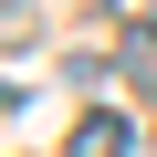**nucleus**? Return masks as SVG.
<instances>
[{
  "label": "nucleus",
  "mask_w": 157,
  "mask_h": 157,
  "mask_svg": "<svg viewBox=\"0 0 157 157\" xmlns=\"http://www.w3.org/2000/svg\"><path fill=\"white\" fill-rule=\"evenodd\" d=\"M115 63H126L136 94H157V21H126V52H115Z\"/></svg>",
  "instance_id": "obj_1"
},
{
  "label": "nucleus",
  "mask_w": 157,
  "mask_h": 157,
  "mask_svg": "<svg viewBox=\"0 0 157 157\" xmlns=\"http://www.w3.org/2000/svg\"><path fill=\"white\" fill-rule=\"evenodd\" d=\"M73 147H136V126H126V115H115V105H94V115H84V126H73Z\"/></svg>",
  "instance_id": "obj_2"
}]
</instances>
